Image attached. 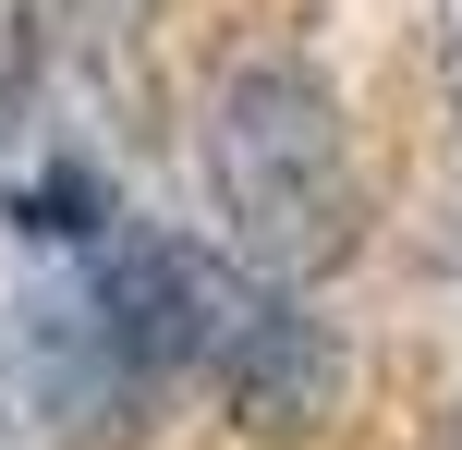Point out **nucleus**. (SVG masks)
<instances>
[{
    "label": "nucleus",
    "mask_w": 462,
    "mask_h": 450,
    "mask_svg": "<svg viewBox=\"0 0 462 450\" xmlns=\"http://www.w3.org/2000/svg\"><path fill=\"white\" fill-rule=\"evenodd\" d=\"M195 170H208L219 243L268 280H317L365 243V170H353L341 86L292 49H255L195 110Z\"/></svg>",
    "instance_id": "nucleus-1"
},
{
    "label": "nucleus",
    "mask_w": 462,
    "mask_h": 450,
    "mask_svg": "<svg viewBox=\"0 0 462 450\" xmlns=\"http://www.w3.org/2000/svg\"><path fill=\"white\" fill-rule=\"evenodd\" d=\"M146 402H159V378L122 354L110 305H97V280L73 256L49 280L0 292V427L13 438H37V450H134Z\"/></svg>",
    "instance_id": "nucleus-2"
},
{
    "label": "nucleus",
    "mask_w": 462,
    "mask_h": 450,
    "mask_svg": "<svg viewBox=\"0 0 462 450\" xmlns=\"http://www.w3.org/2000/svg\"><path fill=\"white\" fill-rule=\"evenodd\" d=\"M195 378L219 390V414L244 438H268V450H292V438H317L328 414H341V329L317 317V292L304 280H268V268H244L219 243L208 256V317H195Z\"/></svg>",
    "instance_id": "nucleus-3"
},
{
    "label": "nucleus",
    "mask_w": 462,
    "mask_h": 450,
    "mask_svg": "<svg viewBox=\"0 0 462 450\" xmlns=\"http://www.w3.org/2000/svg\"><path fill=\"white\" fill-rule=\"evenodd\" d=\"M439 73H450V122H462V0H450V49H439Z\"/></svg>",
    "instance_id": "nucleus-4"
}]
</instances>
